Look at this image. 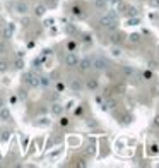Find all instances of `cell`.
<instances>
[{"label":"cell","mask_w":159,"mask_h":168,"mask_svg":"<svg viewBox=\"0 0 159 168\" xmlns=\"http://www.w3.org/2000/svg\"><path fill=\"white\" fill-rule=\"evenodd\" d=\"M92 67L98 70V72H104L106 67H108V64H106V60H103V59H96L92 62Z\"/></svg>","instance_id":"1"},{"label":"cell","mask_w":159,"mask_h":168,"mask_svg":"<svg viewBox=\"0 0 159 168\" xmlns=\"http://www.w3.org/2000/svg\"><path fill=\"white\" fill-rule=\"evenodd\" d=\"M26 84L31 86V88H34V86H38L40 84V77L38 76H34V74H26Z\"/></svg>","instance_id":"2"},{"label":"cell","mask_w":159,"mask_h":168,"mask_svg":"<svg viewBox=\"0 0 159 168\" xmlns=\"http://www.w3.org/2000/svg\"><path fill=\"white\" fill-rule=\"evenodd\" d=\"M65 64H67L69 67H75V65L79 64V59H77V55H75V53H69V55L65 57Z\"/></svg>","instance_id":"3"},{"label":"cell","mask_w":159,"mask_h":168,"mask_svg":"<svg viewBox=\"0 0 159 168\" xmlns=\"http://www.w3.org/2000/svg\"><path fill=\"white\" fill-rule=\"evenodd\" d=\"M70 88H72V91H75V93H80L82 88H84V82L77 77V79H74L72 82H70Z\"/></svg>","instance_id":"4"},{"label":"cell","mask_w":159,"mask_h":168,"mask_svg":"<svg viewBox=\"0 0 159 168\" xmlns=\"http://www.w3.org/2000/svg\"><path fill=\"white\" fill-rule=\"evenodd\" d=\"M79 69L82 70V72H86V70H89V69H92V62H91L89 59H84V60H79Z\"/></svg>","instance_id":"5"},{"label":"cell","mask_w":159,"mask_h":168,"mask_svg":"<svg viewBox=\"0 0 159 168\" xmlns=\"http://www.w3.org/2000/svg\"><path fill=\"white\" fill-rule=\"evenodd\" d=\"M109 40L113 45H120V43H123V34H120V33H113L111 36H109Z\"/></svg>","instance_id":"6"},{"label":"cell","mask_w":159,"mask_h":168,"mask_svg":"<svg viewBox=\"0 0 159 168\" xmlns=\"http://www.w3.org/2000/svg\"><path fill=\"white\" fill-rule=\"evenodd\" d=\"M28 9H29V7H28V4H26V2H17V5H16V10H17L19 14H26Z\"/></svg>","instance_id":"7"},{"label":"cell","mask_w":159,"mask_h":168,"mask_svg":"<svg viewBox=\"0 0 159 168\" xmlns=\"http://www.w3.org/2000/svg\"><path fill=\"white\" fill-rule=\"evenodd\" d=\"M121 72H123L127 77H130V76H133V74H135V69H133V67H130V65H123V67H121Z\"/></svg>","instance_id":"8"},{"label":"cell","mask_w":159,"mask_h":168,"mask_svg":"<svg viewBox=\"0 0 159 168\" xmlns=\"http://www.w3.org/2000/svg\"><path fill=\"white\" fill-rule=\"evenodd\" d=\"M94 5H96V9H99V10H106V7H108L106 0H94Z\"/></svg>","instance_id":"9"},{"label":"cell","mask_w":159,"mask_h":168,"mask_svg":"<svg viewBox=\"0 0 159 168\" xmlns=\"http://www.w3.org/2000/svg\"><path fill=\"white\" fill-rule=\"evenodd\" d=\"M115 107H116V101H115V99H106L104 105H103V108L104 110H113Z\"/></svg>","instance_id":"10"},{"label":"cell","mask_w":159,"mask_h":168,"mask_svg":"<svg viewBox=\"0 0 159 168\" xmlns=\"http://www.w3.org/2000/svg\"><path fill=\"white\" fill-rule=\"evenodd\" d=\"M140 40H142V38H140V34H137V33H133V34H130L128 36V41L130 43H133V45L140 43Z\"/></svg>","instance_id":"11"},{"label":"cell","mask_w":159,"mask_h":168,"mask_svg":"<svg viewBox=\"0 0 159 168\" xmlns=\"http://www.w3.org/2000/svg\"><path fill=\"white\" fill-rule=\"evenodd\" d=\"M0 119L2 120H9L10 119V112L7 108H2L0 110Z\"/></svg>","instance_id":"12"},{"label":"cell","mask_w":159,"mask_h":168,"mask_svg":"<svg viewBox=\"0 0 159 168\" xmlns=\"http://www.w3.org/2000/svg\"><path fill=\"white\" fill-rule=\"evenodd\" d=\"M86 88H89V89H96V88H98V81H96V79H89L87 82H86Z\"/></svg>","instance_id":"13"},{"label":"cell","mask_w":159,"mask_h":168,"mask_svg":"<svg viewBox=\"0 0 159 168\" xmlns=\"http://www.w3.org/2000/svg\"><path fill=\"white\" fill-rule=\"evenodd\" d=\"M51 112H53L55 115H60V113L63 112V107H62V105H53V107H51Z\"/></svg>","instance_id":"14"},{"label":"cell","mask_w":159,"mask_h":168,"mask_svg":"<svg viewBox=\"0 0 159 168\" xmlns=\"http://www.w3.org/2000/svg\"><path fill=\"white\" fill-rule=\"evenodd\" d=\"M45 5H38V7H36V9H34V12H36V16H43V14H45Z\"/></svg>","instance_id":"15"},{"label":"cell","mask_w":159,"mask_h":168,"mask_svg":"<svg viewBox=\"0 0 159 168\" xmlns=\"http://www.w3.org/2000/svg\"><path fill=\"white\" fill-rule=\"evenodd\" d=\"M40 84L41 86H48V84H50V79H48V77H40Z\"/></svg>","instance_id":"16"},{"label":"cell","mask_w":159,"mask_h":168,"mask_svg":"<svg viewBox=\"0 0 159 168\" xmlns=\"http://www.w3.org/2000/svg\"><path fill=\"white\" fill-rule=\"evenodd\" d=\"M128 12H127V14H128V16H137V9H135V7H128Z\"/></svg>","instance_id":"17"},{"label":"cell","mask_w":159,"mask_h":168,"mask_svg":"<svg viewBox=\"0 0 159 168\" xmlns=\"http://www.w3.org/2000/svg\"><path fill=\"white\" fill-rule=\"evenodd\" d=\"M128 24H130V26H135V24H139V17H137V16H133V19H130Z\"/></svg>","instance_id":"18"},{"label":"cell","mask_w":159,"mask_h":168,"mask_svg":"<svg viewBox=\"0 0 159 168\" xmlns=\"http://www.w3.org/2000/svg\"><path fill=\"white\" fill-rule=\"evenodd\" d=\"M111 53H113L115 57H120V55H121V50H120V48H113V50H111Z\"/></svg>","instance_id":"19"},{"label":"cell","mask_w":159,"mask_h":168,"mask_svg":"<svg viewBox=\"0 0 159 168\" xmlns=\"http://www.w3.org/2000/svg\"><path fill=\"white\" fill-rule=\"evenodd\" d=\"M72 12H74L75 16H80V14H82V12H80V7H74V9H72Z\"/></svg>","instance_id":"20"},{"label":"cell","mask_w":159,"mask_h":168,"mask_svg":"<svg viewBox=\"0 0 159 168\" xmlns=\"http://www.w3.org/2000/svg\"><path fill=\"white\" fill-rule=\"evenodd\" d=\"M150 5L152 7H159V0H150Z\"/></svg>","instance_id":"21"},{"label":"cell","mask_w":159,"mask_h":168,"mask_svg":"<svg viewBox=\"0 0 159 168\" xmlns=\"http://www.w3.org/2000/svg\"><path fill=\"white\" fill-rule=\"evenodd\" d=\"M154 125H156V127H159V115L154 119Z\"/></svg>","instance_id":"22"}]
</instances>
